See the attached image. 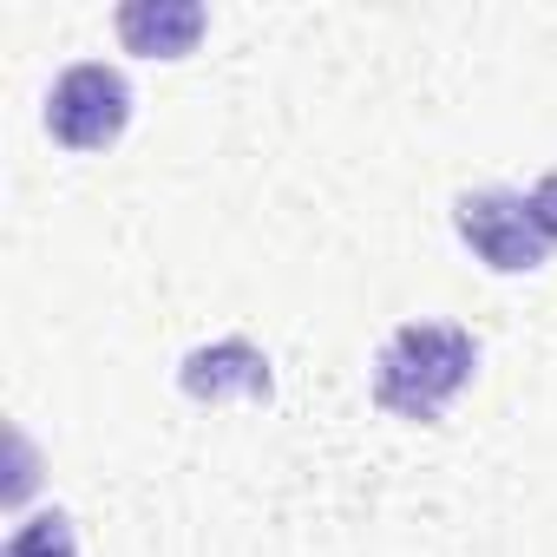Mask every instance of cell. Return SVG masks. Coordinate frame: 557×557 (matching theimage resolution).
Masks as SVG:
<instances>
[{"instance_id": "cell-1", "label": "cell", "mask_w": 557, "mask_h": 557, "mask_svg": "<svg viewBox=\"0 0 557 557\" xmlns=\"http://www.w3.org/2000/svg\"><path fill=\"white\" fill-rule=\"evenodd\" d=\"M479 374V342L453 322H400L374 355V400L394 420L433 426Z\"/></svg>"}, {"instance_id": "cell-2", "label": "cell", "mask_w": 557, "mask_h": 557, "mask_svg": "<svg viewBox=\"0 0 557 557\" xmlns=\"http://www.w3.org/2000/svg\"><path fill=\"white\" fill-rule=\"evenodd\" d=\"M453 230H459V243H466L485 269H498V275H531V269H544V256H550V236H544V223H537V210H531V190H505V184L466 190V197L453 203Z\"/></svg>"}, {"instance_id": "cell-3", "label": "cell", "mask_w": 557, "mask_h": 557, "mask_svg": "<svg viewBox=\"0 0 557 557\" xmlns=\"http://www.w3.org/2000/svg\"><path fill=\"white\" fill-rule=\"evenodd\" d=\"M132 125V79L106 60H79L47 92V132L66 151H106Z\"/></svg>"}, {"instance_id": "cell-4", "label": "cell", "mask_w": 557, "mask_h": 557, "mask_svg": "<svg viewBox=\"0 0 557 557\" xmlns=\"http://www.w3.org/2000/svg\"><path fill=\"white\" fill-rule=\"evenodd\" d=\"M177 381H184V394L190 400H203V407H216V400H230V394H243V400H269V361L249 348V342H210V348H197V355H184V368H177Z\"/></svg>"}, {"instance_id": "cell-5", "label": "cell", "mask_w": 557, "mask_h": 557, "mask_svg": "<svg viewBox=\"0 0 557 557\" xmlns=\"http://www.w3.org/2000/svg\"><path fill=\"white\" fill-rule=\"evenodd\" d=\"M210 14L197 0H125L119 8V40L125 53H145V60H184L197 40H203Z\"/></svg>"}, {"instance_id": "cell-6", "label": "cell", "mask_w": 557, "mask_h": 557, "mask_svg": "<svg viewBox=\"0 0 557 557\" xmlns=\"http://www.w3.org/2000/svg\"><path fill=\"white\" fill-rule=\"evenodd\" d=\"M0 557H79V537H73V518L66 511H34Z\"/></svg>"}, {"instance_id": "cell-7", "label": "cell", "mask_w": 557, "mask_h": 557, "mask_svg": "<svg viewBox=\"0 0 557 557\" xmlns=\"http://www.w3.org/2000/svg\"><path fill=\"white\" fill-rule=\"evenodd\" d=\"M531 210H537V223H544V236L557 243V171H544V177L531 184Z\"/></svg>"}]
</instances>
